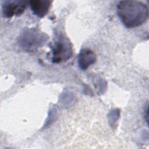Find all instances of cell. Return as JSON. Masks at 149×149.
<instances>
[{"instance_id": "1", "label": "cell", "mask_w": 149, "mask_h": 149, "mask_svg": "<svg viewBox=\"0 0 149 149\" xmlns=\"http://www.w3.org/2000/svg\"><path fill=\"white\" fill-rule=\"evenodd\" d=\"M118 15L127 28H134L144 23L148 17L147 6L138 1H122L116 6Z\"/></svg>"}, {"instance_id": "2", "label": "cell", "mask_w": 149, "mask_h": 149, "mask_svg": "<svg viewBox=\"0 0 149 149\" xmlns=\"http://www.w3.org/2000/svg\"><path fill=\"white\" fill-rule=\"evenodd\" d=\"M47 39V36L44 33L35 29H30L21 34L19 43L24 50L33 51L42 46Z\"/></svg>"}, {"instance_id": "3", "label": "cell", "mask_w": 149, "mask_h": 149, "mask_svg": "<svg viewBox=\"0 0 149 149\" xmlns=\"http://www.w3.org/2000/svg\"><path fill=\"white\" fill-rule=\"evenodd\" d=\"M51 50L52 61L56 63L67 61L73 55L72 45L70 40L62 36L56 38L52 45Z\"/></svg>"}, {"instance_id": "4", "label": "cell", "mask_w": 149, "mask_h": 149, "mask_svg": "<svg viewBox=\"0 0 149 149\" xmlns=\"http://www.w3.org/2000/svg\"><path fill=\"white\" fill-rule=\"evenodd\" d=\"M29 1H5L2 3V11L3 17L9 18L13 16H19L25 10Z\"/></svg>"}, {"instance_id": "5", "label": "cell", "mask_w": 149, "mask_h": 149, "mask_svg": "<svg viewBox=\"0 0 149 149\" xmlns=\"http://www.w3.org/2000/svg\"><path fill=\"white\" fill-rule=\"evenodd\" d=\"M97 60L95 54L88 48L82 49L78 56L79 67L83 70L87 69L90 65L94 64Z\"/></svg>"}, {"instance_id": "6", "label": "cell", "mask_w": 149, "mask_h": 149, "mask_svg": "<svg viewBox=\"0 0 149 149\" xmlns=\"http://www.w3.org/2000/svg\"><path fill=\"white\" fill-rule=\"evenodd\" d=\"M51 2L48 0H35L29 1V4L34 15L42 18L48 13Z\"/></svg>"}]
</instances>
